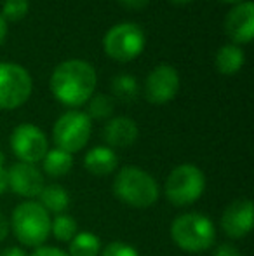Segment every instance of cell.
I'll list each match as a JSON object with an SVG mask.
<instances>
[{
	"label": "cell",
	"instance_id": "cell-1",
	"mask_svg": "<svg viewBox=\"0 0 254 256\" xmlns=\"http://www.w3.org/2000/svg\"><path fill=\"white\" fill-rule=\"evenodd\" d=\"M96 89V72L84 60H68L51 75V91L66 106H80L91 100Z\"/></svg>",
	"mask_w": 254,
	"mask_h": 256
},
{
	"label": "cell",
	"instance_id": "cell-2",
	"mask_svg": "<svg viewBox=\"0 0 254 256\" xmlns=\"http://www.w3.org/2000/svg\"><path fill=\"white\" fill-rule=\"evenodd\" d=\"M113 194L120 202L145 209L159 200V185L152 174L136 166H126L113 180Z\"/></svg>",
	"mask_w": 254,
	"mask_h": 256
},
{
	"label": "cell",
	"instance_id": "cell-3",
	"mask_svg": "<svg viewBox=\"0 0 254 256\" xmlns=\"http://www.w3.org/2000/svg\"><path fill=\"white\" fill-rule=\"evenodd\" d=\"M9 225L17 240L30 248L44 246L51 236V214L35 200H24L16 206Z\"/></svg>",
	"mask_w": 254,
	"mask_h": 256
},
{
	"label": "cell",
	"instance_id": "cell-4",
	"mask_svg": "<svg viewBox=\"0 0 254 256\" xmlns=\"http://www.w3.org/2000/svg\"><path fill=\"white\" fill-rule=\"evenodd\" d=\"M171 237L180 250L187 253H202L213 248L216 240V228L206 214L185 212L173 222Z\"/></svg>",
	"mask_w": 254,
	"mask_h": 256
},
{
	"label": "cell",
	"instance_id": "cell-5",
	"mask_svg": "<svg viewBox=\"0 0 254 256\" xmlns=\"http://www.w3.org/2000/svg\"><path fill=\"white\" fill-rule=\"evenodd\" d=\"M206 190V176L202 169L193 164H181L167 176L164 194L171 204L183 208L190 206L202 197Z\"/></svg>",
	"mask_w": 254,
	"mask_h": 256
},
{
	"label": "cell",
	"instance_id": "cell-6",
	"mask_svg": "<svg viewBox=\"0 0 254 256\" xmlns=\"http://www.w3.org/2000/svg\"><path fill=\"white\" fill-rule=\"evenodd\" d=\"M91 131L92 122L89 115L78 110H70L56 120L54 129H52V138H54L56 148L64 150L68 154H75L87 145Z\"/></svg>",
	"mask_w": 254,
	"mask_h": 256
},
{
	"label": "cell",
	"instance_id": "cell-7",
	"mask_svg": "<svg viewBox=\"0 0 254 256\" xmlns=\"http://www.w3.org/2000/svg\"><path fill=\"white\" fill-rule=\"evenodd\" d=\"M103 48L112 60L120 63L132 61L145 49V34L134 23H119L105 35Z\"/></svg>",
	"mask_w": 254,
	"mask_h": 256
},
{
	"label": "cell",
	"instance_id": "cell-8",
	"mask_svg": "<svg viewBox=\"0 0 254 256\" xmlns=\"http://www.w3.org/2000/svg\"><path fill=\"white\" fill-rule=\"evenodd\" d=\"M31 77L21 64L0 63V110H14L28 102Z\"/></svg>",
	"mask_w": 254,
	"mask_h": 256
},
{
	"label": "cell",
	"instance_id": "cell-9",
	"mask_svg": "<svg viewBox=\"0 0 254 256\" xmlns=\"http://www.w3.org/2000/svg\"><path fill=\"white\" fill-rule=\"evenodd\" d=\"M10 148L21 162L37 164L49 150L45 134L33 124H21L10 134Z\"/></svg>",
	"mask_w": 254,
	"mask_h": 256
},
{
	"label": "cell",
	"instance_id": "cell-10",
	"mask_svg": "<svg viewBox=\"0 0 254 256\" xmlns=\"http://www.w3.org/2000/svg\"><path fill=\"white\" fill-rule=\"evenodd\" d=\"M180 91V75L171 64H159L150 72L145 82V98L153 104H164L174 100Z\"/></svg>",
	"mask_w": 254,
	"mask_h": 256
},
{
	"label": "cell",
	"instance_id": "cell-11",
	"mask_svg": "<svg viewBox=\"0 0 254 256\" xmlns=\"http://www.w3.org/2000/svg\"><path fill=\"white\" fill-rule=\"evenodd\" d=\"M44 186V174L38 171L35 164L17 162L7 171V188H10L14 194L24 197V199L38 197Z\"/></svg>",
	"mask_w": 254,
	"mask_h": 256
},
{
	"label": "cell",
	"instance_id": "cell-12",
	"mask_svg": "<svg viewBox=\"0 0 254 256\" xmlns=\"http://www.w3.org/2000/svg\"><path fill=\"white\" fill-rule=\"evenodd\" d=\"M254 206L251 199L234 200L221 216V228L230 239L246 237L253 230Z\"/></svg>",
	"mask_w": 254,
	"mask_h": 256
},
{
	"label": "cell",
	"instance_id": "cell-13",
	"mask_svg": "<svg viewBox=\"0 0 254 256\" xmlns=\"http://www.w3.org/2000/svg\"><path fill=\"white\" fill-rule=\"evenodd\" d=\"M225 32L237 44H249L254 35V4L241 2L225 18Z\"/></svg>",
	"mask_w": 254,
	"mask_h": 256
},
{
	"label": "cell",
	"instance_id": "cell-14",
	"mask_svg": "<svg viewBox=\"0 0 254 256\" xmlns=\"http://www.w3.org/2000/svg\"><path fill=\"white\" fill-rule=\"evenodd\" d=\"M138 126L132 118L129 117H115L105 126V131H103V136H105V142L115 148H126V146H131L132 143L138 140Z\"/></svg>",
	"mask_w": 254,
	"mask_h": 256
},
{
	"label": "cell",
	"instance_id": "cell-15",
	"mask_svg": "<svg viewBox=\"0 0 254 256\" xmlns=\"http://www.w3.org/2000/svg\"><path fill=\"white\" fill-rule=\"evenodd\" d=\"M119 158L110 146H94L84 157V166L94 176H108L115 171Z\"/></svg>",
	"mask_w": 254,
	"mask_h": 256
},
{
	"label": "cell",
	"instance_id": "cell-16",
	"mask_svg": "<svg viewBox=\"0 0 254 256\" xmlns=\"http://www.w3.org/2000/svg\"><path fill=\"white\" fill-rule=\"evenodd\" d=\"M38 204L47 212L54 214H63L70 206V196L68 192L59 185H45L42 192L38 194Z\"/></svg>",
	"mask_w": 254,
	"mask_h": 256
},
{
	"label": "cell",
	"instance_id": "cell-17",
	"mask_svg": "<svg viewBox=\"0 0 254 256\" xmlns=\"http://www.w3.org/2000/svg\"><path fill=\"white\" fill-rule=\"evenodd\" d=\"M246 56L239 46L230 44L220 48V51L216 54V68L220 74L223 75H234L244 66Z\"/></svg>",
	"mask_w": 254,
	"mask_h": 256
},
{
	"label": "cell",
	"instance_id": "cell-18",
	"mask_svg": "<svg viewBox=\"0 0 254 256\" xmlns=\"http://www.w3.org/2000/svg\"><path fill=\"white\" fill-rule=\"evenodd\" d=\"M71 166H73V157L71 154L64 152V150L54 148L47 150L45 157L42 158V168H44L45 174L52 176V178H59L70 172Z\"/></svg>",
	"mask_w": 254,
	"mask_h": 256
},
{
	"label": "cell",
	"instance_id": "cell-19",
	"mask_svg": "<svg viewBox=\"0 0 254 256\" xmlns=\"http://www.w3.org/2000/svg\"><path fill=\"white\" fill-rule=\"evenodd\" d=\"M101 251V240L92 232H80L70 240V256H98Z\"/></svg>",
	"mask_w": 254,
	"mask_h": 256
},
{
	"label": "cell",
	"instance_id": "cell-20",
	"mask_svg": "<svg viewBox=\"0 0 254 256\" xmlns=\"http://www.w3.org/2000/svg\"><path fill=\"white\" fill-rule=\"evenodd\" d=\"M112 92L117 100H120V102H124V103L134 102L139 92L138 80H136V77L127 75V74L117 75L112 80Z\"/></svg>",
	"mask_w": 254,
	"mask_h": 256
},
{
	"label": "cell",
	"instance_id": "cell-21",
	"mask_svg": "<svg viewBox=\"0 0 254 256\" xmlns=\"http://www.w3.org/2000/svg\"><path fill=\"white\" fill-rule=\"evenodd\" d=\"M51 234L61 242H70L77 236V222L70 214H56L51 220Z\"/></svg>",
	"mask_w": 254,
	"mask_h": 256
},
{
	"label": "cell",
	"instance_id": "cell-22",
	"mask_svg": "<svg viewBox=\"0 0 254 256\" xmlns=\"http://www.w3.org/2000/svg\"><path fill=\"white\" fill-rule=\"evenodd\" d=\"M113 112V100L106 94H98L89 102V118L105 120Z\"/></svg>",
	"mask_w": 254,
	"mask_h": 256
},
{
	"label": "cell",
	"instance_id": "cell-23",
	"mask_svg": "<svg viewBox=\"0 0 254 256\" xmlns=\"http://www.w3.org/2000/svg\"><path fill=\"white\" fill-rule=\"evenodd\" d=\"M28 0H5L3 2V16L10 21H19L28 14Z\"/></svg>",
	"mask_w": 254,
	"mask_h": 256
},
{
	"label": "cell",
	"instance_id": "cell-24",
	"mask_svg": "<svg viewBox=\"0 0 254 256\" xmlns=\"http://www.w3.org/2000/svg\"><path fill=\"white\" fill-rule=\"evenodd\" d=\"M101 256H139V253L122 240H113L103 250Z\"/></svg>",
	"mask_w": 254,
	"mask_h": 256
},
{
	"label": "cell",
	"instance_id": "cell-25",
	"mask_svg": "<svg viewBox=\"0 0 254 256\" xmlns=\"http://www.w3.org/2000/svg\"><path fill=\"white\" fill-rule=\"evenodd\" d=\"M31 256H70L68 253H64L63 250L54 246H40L35 250V253Z\"/></svg>",
	"mask_w": 254,
	"mask_h": 256
},
{
	"label": "cell",
	"instance_id": "cell-26",
	"mask_svg": "<svg viewBox=\"0 0 254 256\" xmlns=\"http://www.w3.org/2000/svg\"><path fill=\"white\" fill-rule=\"evenodd\" d=\"M214 256H241V251L230 242H225V244H220L214 251Z\"/></svg>",
	"mask_w": 254,
	"mask_h": 256
},
{
	"label": "cell",
	"instance_id": "cell-27",
	"mask_svg": "<svg viewBox=\"0 0 254 256\" xmlns=\"http://www.w3.org/2000/svg\"><path fill=\"white\" fill-rule=\"evenodd\" d=\"M119 2L122 4L124 7H127V9L139 10V9H143L146 4H148V0H119Z\"/></svg>",
	"mask_w": 254,
	"mask_h": 256
},
{
	"label": "cell",
	"instance_id": "cell-28",
	"mask_svg": "<svg viewBox=\"0 0 254 256\" xmlns=\"http://www.w3.org/2000/svg\"><path fill=\"white\" fill-rule=\"evenodd\" d=\"M7 190V171L3 169V154L0 152V194Z\"/></svg>",
	"mask_w": 254,
	"mask_h": 256
},
{
	"label": "cell",
	"instance_id": "cell-29",
	"mask_svg": "<svg viewBox=\"0 0 254 256\" xmlns=\"http://www.w3.org/2000/svg\"><path fill=\"white\" fill-rule=\"evenodd\" d=\"M9 230H10V225H9V220L0 212V242L9 236Z\"/></svg>",
	"mask_w": 254,
	"mask_h": 256
},
{
	"label": "cell",
	"instance_id": "cell-30",
	"mask_svg": "<svg viewBox=\"0 0 254 256\" xmlns=\"http://www.w3.org/2000/svg\"><path fill=\"white\" fill-rule=\"evenodd\" d=\"M0 256H26L21 248L17 246H10V248H5V250L0 251Z\"/></svg>",
	"mask_w": 254,
	"mask_h": 256
},
{
	"label": "cell",
	"instance_id": "cell-31",
	"mask_svg": "<svg viewBox=\"0 0 254 256\" xmlns=\"http://www.w3.org/2000/svg\"><path fill=\"white\" fill-rule=\"evenodd\" d=\"M5 37H7V23H5V20L0 16V46L3 44Z\"/></svg>",
	"mask_w": 254,
	"mask_h": 256
},
{
	"label": "cell",
	"instance_id": "cell-32",
	"mask_svg": "<svg viewBox=\"0 0 254 256\" xmlns=\"http://www.w3.org/2000/svg\"><path fill=\"white\" fill-rule=\"evenodd\" d=\"M173 4H178V6H183V4H190L192 0H171Z\"/></svg>",
	"mask_w": 254,
	"mask_h": 256
},
{
	"label": "cell",
	"instance_id": "cell-33",
	"mask_svg": "<svg viewBox=\"0 0 254 256\" xmlns=\"http://www.w3.org/2000/svg\"><path fill=\"white\" fill-rule=\"evenodd\" d=\"M223 2H228V4H235V2H241V0H223Z\"/></svg>",
	"mask_w": 254,
	"mask_h": 256
}]
</instances>
